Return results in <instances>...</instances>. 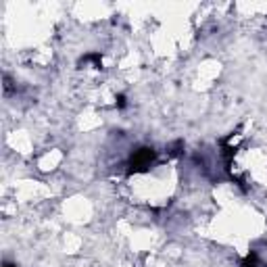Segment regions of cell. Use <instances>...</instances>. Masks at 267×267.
<instances>
[{
    "label": "cell",
    "mask_w": 267,
    "mask_h": 267,
    "mask_svg": "<svg viewBox=\"0 0 267 267\" xmlns=\"http://www.w3.org/2000/svg\"><path fill=\"white\" fill-rule=\"evenodd\" d=\"M157 153L153 148H148V146H142V148H138L132 153L130 157V163H127V173H142V171H148V167L153 165V161H155Z\"/></svg>",
    "instance_id": "obj_1"
},
{
    "label": "cell",
    "mask_w": 267,
    "mask_h": 267,
    "mask_svg": "<svg viewBox=\"0 0 267 267\" xmlns=\"http://www.w3.org/2000/svg\"><path fill=\"white\" fill-rule=\"evenodd\" d=\"M79 65H94V69H100L102 67V56H100V52H88L79 59Z\"/></svg>",
    "instance_id": "obj_2"
},
{
    "label": "cell",
    "mask_w": 267,
    "mask_h": 267,
    "mask_svg": "<svg viewBox=\"0 0 267 267\" xmlns=\"http://www.w3.org/2000/svg\"><path fill=\"white\" fill-rule=\"evenodd\" d=\"M240 267H265V265H263V261L259 259V255L255 253V251H251L247 257L240 261Z\"/></svg>",
    "instance_id": "obj_3"
},
{
    "label": "cell",
    "mask_w": 267,
    "mask_h": 267,
    "mask_svg": "<svg viewBox=\"0 0 267 267\" xmlns=\"http://www.w3.org/2000/svg\"><path fill=\"white\" fill-rule=\"evenodd\" d=\"M167 155H169V157H180V155H184V140L171 142V144L167 146Z\"/></svg>",
    "instance_id": "obj_4"
},
{
    "label": "cell",
    "mask_w": 267,
    "mask_h": 267,
    "mask_svg": "<svg viewBox=\"0 0 267 267\" xmlns=\"http://www.w3.org/2000/svg\"><path fill=\"white\" fill-rule=\"evenodd\" d=\"M115 104H117V109H125V107H127V98H125V94H119L117 98H115Z\"/></svg>",
    "instance_id": "obj_5"
},
{
    "label": "cell",
    "mask_w": 267,
    "mask_h": 267,
    "mask_svg": "<svg viewBox=\"0 0 267 267\" xmlns=\"http://www.w3.org/2000/svg\"><path fill=\"white\" fill-rule=\"evenodd\" d=\"M4 267H15V265H10V263H4Z\"/></svg>",
    "instance_id": "obj_6"
}]
</instances>
